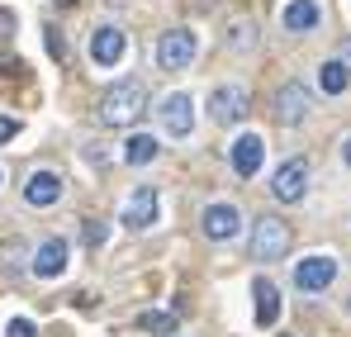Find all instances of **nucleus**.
<instances>
[{
	"label": "nucleus",
	"mask_w": 351,
	"mask_h": 337,
	"mask_svg": "<svg viewBox=\"0 0 351 337\" xmlns=\"http://www.w3.org/2000/svg\"><path fill=\"white\" fill-rule=\"evenodd\" d=\"M157 214H162L157 185H138V190L128 195V205H123V228L143 233V228H152V224H157Z\"/></svg>",
	"instance_id": "1a4fd4ad"
},
{
	"label": "nucleus",
	"mask_w": 351,
	"mask_h": 337,
	"mask_svg": "<svg viewBox=\"0 0 351 337\" xmlns=\"http://www.w3.org/2000/svg\"><path fill=\"white\" fill-rule=\"evenodd\" d=\"M62 190H66L62 176H58V171H48V167L29 171V181H24V200H29L34 209H53V205L62 200Z\"/></svg>",
	"instance_id": "f8f14e48"
},
{
	"label": "nucleus",
	"mask_w": 351,
	"mask_h": 337,
	"mask_svg": "<svg viewBox=\"0 0 351 337\" xmlns=\"http://www.w3.org/2000/svg\"><path fill=\"white\" fill-rule=\"evenodd\" d=\"M290 242H294V233L285 219H276V214H261L256 224H252V262H280L285 252H290Z\"/></svg>",
	"instance_id": "f03ea898"
},
{
	"label": "nucleus",
	"mask_w": 351,
	"mask_h": 337,
	"mask_svg": "<svg viewBox=\"0 0 351 337\" xmlns=\"http://www.w3.org/2000/svg\"><path fill=\"white\" fill-rule=\"evenodd\" d=\"M247 105H252V95H247V86H237V81L209 91V119L223 124V128H228V124H242V119H247Z\"/></svg>",
	"instance_id": "20e7f679"
},
{
	"label": "nucleus",
	"mask_w": 351,
	"mask_h": 337,
	"mask_svg": "<svg viewBox=\"0 0 351 337\" xmlns=\"http://www.w3.org/2000/svg\"><path fill=\"white\" fill-rule=\"evenodd\" d=\"M147 110V86L143 81H114L110 91H105V100H100V124H110V128H133L138 119Z\"/></svg>",
	"instance_id": "f257e3e1"
},
{
	"label": "nucleus",
	"mask_w": 351,
	"mask_h": 337,
	"mask_svg": "<svg viewBox=\"0 0 351 337\" xmlns=\"http://www.w3.org/2000/svg\"><path fill=\"white\" fill-rule=\"evenodd\" d=\"M313 114V91L304 86V81H285L280 91H276V119L285 124V128H294V124H304Z\"/></svg>",
	"instance_id": "39448f33"
},
{
	"label": "nucleus",
	"mask_w": 351,
	"mask_h": 337,
	"mask_svg": "<svg viewBox=\"0 0 351 337\" xmlns=\"http://www.w3.org/2000/svg\"><path fill=\"white\" fill-rule=\"evenodd\" d=\"M337 62H342V67H347V71H351V38H347V43H342V48H337Z\"/></svg>",
	"instance_id": "393cba45"
},
{
	"label": "nucleus",
	"mask_w": 351,
	"mask_h": 337,
	"mask_svg": "<svg viewBox=\"0 0 351 337\" xmlns=\"http://www.w3.org/2000/svg\"><path fill=\"white\" fill-rule=\"evenodd\" d=\"M5 337H38V328H34L29 318H10V323H5Z\"/></svg>",
	"instance_id": "412c9836"
},
{
	"label": "nucleus",
	"mask_w": 351,
	"mask_h": 337,
	"mask_svg": "<svg viewBox=\"0 0 351 337\" xmlns=\"http://www.w3.org/2000/svg\"><path fill=\"white\" fill-rule=\"evenodd\" d=\"M138 328H143V333H162V337H171V333H176V314H152V309H147V314L138 318Z\"/></svg>",
	"instance_id": "aec40b11"
},
{
	"label": "nucleus",
	"mask_w": 351,
	"mask_h": 337,
	"mask_svg": "<svg viewBox=\"0 0 351 337\" xmlns=\"http://www.w3.org/2000/svg\"><path fill=\"white\" fill-rule=\"evenodd\" d=\"M199 228H204L209 242H233L237 233H242V209L228 205V200H219V205H209V209L199 214Z\"/></svg>",
	"instance_id": "0eeeda50"
},
{
	"label": "nucleus",
	"mask_w": 351,
	"mask_h": 337,
	"mask_svg": "<svg viewBox=\"0 0 351 337\" xmlns=\"http://www.w3.org/2000/svg\"><path fill=\"white\" fill-rule=\"evenodd\" d=\"M19 133V119H10V114H0V143H10Z\"/></svg>",
	"instance_id": "5701e85b"
},
{
	"label": "nucleus",
	"mask_w": 351,
	"mask_h": 337,
	"mask_svg": "<svg viewBox=\"0 0 351 337\" xmlns=\"http://www.w3.org/2000/svg\"><path fill=\"white\" fill-rule=\"evenodd\" d=\"M105 233H110V228L100 224V219H90V224H86V242H90V247H100V242H105Z\"/></svg>",
	"instance_id": "4be33fe9"
},
{
	"label": "nucleus",
	"mask_w": 351,
	"mask_h": 337,
	"mask_svg": "<svg viewBox=\"0 0 351 337\" xmlns=\"http://www.w3.org/2000/svg\"><path fill=\"white\" fill-rule=\"evenodd\" d=\"M199 53V38L190 34V29H167L162 38H157V67L162 71H185L190 62Z\"/></svg>",
	"instance_id": "7ed1b4c3"
},
{
	"label": "nucleus",
	"mask_w": 351,
	"mask_h": 337,
	"mask_svg": "<svg viewBox=\"0 0 351 337\" xmlns=\"http://www.w3.org/2000/svg\"><path fill=\"white\" fill-rule=\"evenodd\" d=\"M342 162H347V167H351V133H347V138H342Z\"/></svg>",
	"instance_id": "bb28decb"
},
{
	"label": "nucleus",
	"mask_w": 351,
	"mask_h": 337,
	"mask_svg": "<svg viewBox=\"0 0 351 337\" xmlns=\"http://www.w3.org/2000/svg\"><path fill=\"white\" fill-rule=\"evenodd\" d=\"M304 190H308V162H304V157H290L285 167L271 176V195H276L280 205H299Z\"/></svg>",
	"instance_id": "6e6552de"
},
{
	"label": "nucleus",
	"mask_w": 351,
	"mask_h": 337,
	"mask_svg": "<svg viewBox=\"0 0 351 337\" xmlns=\"http://www.w3.org/2000/svg\"><path fill=\"white\" fill-rule=\"evenodd\" d=\"M128 53V34L119 29V24H100L95 34H90V62L95 67H119Z\"/></svg>",
	"instance_id": "9d476101"
},
{
	"label": "nucleus",
	"mask_w": 351,
	"mask_h": 337,
	"mask_svg": "<svg viewBox=\"0 0 351 337\" xmlns=\"http://www.w3.org/2000/svg\"><path fill=\"white\" fill-rule=\"evenodd\" d=\"M48 53H53V57H66V48H62V34H58V29H48Z\"/></svg>",
	"instance_id": "b1692460"
},
{
	"label": "nucleus",
	"mask_w": 351,
	"mask_h": 337,
	"mask_svg": "<svg viewBox=\"0 0 351 337\" xmlns=\"http://www.w3.org/2000/svg\"><path fill=\"white\" fill-rule=\"evenodd\" d=\"M228 157H233V171H237V176H242V181H252V176L261 171V162H266V143H261L256 133H242V138H233Z\"/></svg>",
	"instance_id": "ddd939ff"
},
{
	"label": "nucleus",
	"mask_w": 351,
	"mask_h": 337,
	"mask_svg": "<svg viewBox=\"0 0 351 337\" xmlns=\"http://www.w3.org/2000/svg\"><path fill=\"white\" fill-rule=\"evenodd\" d=\"M0 181H5V176H0Z\"/></svg>",
	"instance_id": "cd10ccee"
},
{
	"label": "nucleus",
	"mask_w": 351,
	"mask_h": 337,
	"mask_svg": "<svg viewBox=\"0 0 351 337\" xmlns=\"http://www.w3.org/2000/svg\"><path fill=\"white\" fill-rule=\"evenodd\" d=\"M157 152H162V143H157L152 133H133V138L123 143V162H128V167H147Z\"/></svg>",
	"instance_id": "f3484780"
},
{
	"label": "nucleus",
	"mask_w": 351,
	"mask_h": 337,
	"mask_svg": "<svg viewBox=\"0 0 351 337\" xmlns=\"http://www.w3.org/2000/svg\"><path fill=\"white\" fill-rule=\"evenodd\" d=\"M66 271V242L62 237H48V242H38V252H34V276H43V281H53Z\"/></svg>",
	"instance_id": "2eb2a0df"
},
{
	"label": "nucleus",
	"mask_w": 351,
	"mask_h": 337,
	"mask_svg": "<svg viewBox=\"0 0 351 337\" xmlns=\"http://www.w3.org/2000/svg\"><path fill=\"white\" fill-rule=\"evenodd\" d=\"M280 24H285V34H313L323 24V10H318V0H290L280 10Z\"/></svg>",
	"instance_id": "4468645a"
},
{
	"label": "nucleus",
	"mask_w": 351,
	"mask_h": 337,
	"mask_svg": "<svg viewBox=\"0 0 351 337\" xmlns=\"http://www.w3.org/2000/svg\"><path fill=\"white\" fill-rule=\"evenodd\" d=\"M0 29H14V14L10 10H0Z\"/></svg>",
	"instance_id": "a878e982"
},
{
	"label": "nucleus",
	"mask_w": 351,
	"mask_h": 337,
	"mask_svg": "<svg viewBox=\"0 0 351 337\" xmlns=\"http://www.w3.org/2000/svg\"><path fill=\"white\" fill-rule=\"evenodd\" d=\"M228 48H233V53L256 48V24H252V19H237L233 29H228Z\"/></svg>",
	"instance_id": "6ab92c4d"
},
{
	"label": "nucleus",
	"mask_w": 351,
	"mask_h": 337,
	"mask_svg": "<svg viewBox=\"0 0 351 337\" xmlns=\"http://www.w3.org/2000/svg\"><path fill=\"white\" fill-rule=\"evenodd\" d=\"M157 114H162V128H167L171 138H190V128H195V100H190L185 91L167 95Z\"/></svg>",
	"instance_id": "9b49d317"
},
{
	"label": "nucleus",
	"mask_w": 351,
	"mask_h": 337,
	"mask_svg": "<svg viewBox=\"0 0 351 337\" xmlns=\"http://www.w3.org/2000/svg\"><path fill=\"white\" fill-rule=\"evenodd\" d=\"M347 86H351V71L342 67V62H337V57L318 67V91H323V95H342Z\"/></svg>",
	"instance_id": "a211bd4d"
},
{
	"label": "nucleus",
	"mask_w": 351,
	"mask_h": 337,
	"mask_svg": "<svg viewBox=\"0 0 351 337\" xmlns=\"http://www.w3.org/2000/svg\"><path fill=\"white\" fill-rule=\"evenodd\" d=\"M332 281H337V262H332L328 252H313V257H304V262L294 266V285H299L304 294H323Z\"/></svg>",
	"instance_id": "423d86ee"
},
{
	"label": "nucleus",
	"mask_w": 351,
	"mask_h": 337,
	"mask_svg": "<svg viewBox=\"0 0 351 337\" xmlns=\"http://www.w3.org/2000/svg\"><path fill=\"white\" fill-rule=\"evenodd\" d=\"M252 294H256V323L261 328H276V318H280V290H276V281L256 276L252 281Z\"/></svg>",
	"instance_id": "dca6fc26"
}]
</instances>
